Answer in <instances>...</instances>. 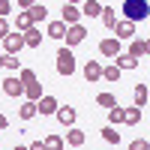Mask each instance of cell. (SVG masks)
Here are the masks:
<instances>
[{"mask_svg": "<svg viewBox=\"0 0 150 150\" xmlns=\"http://www.w3.org/2000/svg\"><path fill=\"white\" fill-rule=\"evenodd\" d=\"M123 15H126L129 24L147 21V3H144V0H126V3H123Z\"/></svg>", "mask_w": 150, "mask_h": 150, "instance_id": "cell-1", "label": "cell"}, {"mask_svg": "<svg viewBox=\"0 0 150 150\" xmlns=\"http://www.w3.org/2000/svg\"><path fill=\"white\" fill-rule=\"evenodd\" d=\"M60 108V102H57V96H51V93H45L39 102H36V114H42V117H51L54 111Z\"/></svg>", "mask_w": 150, "mask_h": 150, "instance_id": "cell-4", "label": "cell"}, {"mask_svg": "<svg viewBox=\"0 0 150 150\" xmlns=\"http://www.w3.org/2000/svg\"><path fill=\"white\" fill-rule=\"evenodd\" d=\"M99 54H102V57H111V60H114V57L120 54V42L114 39V36H108V39H102V42H99Z\"/></svg>", "mask_w": 150, "mask_h": 150, "instance_id": "cell-11", "label": "cell"}, {"mask_svg": "<svg viewBox=\"0 0 150 150\" xmlns=\"http://www.w3.org/2000/svg\"><path fill=\"white\" fill-rule=\"evenodd\" d=\"M99 18H102V24H105L108 30L117 27V12H114V6H102V15H99Z\"/></svg>", "mask_w": 150, "mask_h": 150, "instance_id": "cell-19", "label": "cell"}, {"mask_svg": "<svg viewBox=\"0 0 150 150\" xmlns=\"http://www.w3.org/2000/svg\"><path fill=\"white\" fill-rule=\"evenodd\" d=\"M84 78L90 84L102 81V63H99V60H87V63H84Z\"/></svg>", "mask_w": 150, "mask_h": 150, "instance_id": "cell-10", "label": "cell"}, {"mask_svg": "<svg viewBox=\"0 0 150 150\" xmlns=\"http://www.w3.org/2000/svg\"><path fill=\"white\" fill-rule=\"evenodd\" d=\"M66 48H72V45H81L84 39H87V27L84 24H75V27H66Z\"/></svg>", "mask_w": 150, "mask_h": 150, "instance_id": "cell-5", "label": "cell"}, {"mask_svg": "<svg viewBox=\"0 0 150 150\" xmlns=\"http://www.w3.org/2000/svg\"><path fill=\"white\" fill-rule=\"evenodd\" d=\"M96 102L102 105V108H108V111H111V108L117 105V99H114V93H99V96H96Z\"/></svg>", "mask_w": 150, "mask_h": 150, "instance_id": "cell-27", "label": "cell"}, {"mask_svg": "<svg viewBox=\"0 0 150 150\" xmlns=\"http://www.w3.org/2000/svg\"><path fill=\"white\" fill-rule=\"evenodd\" d=\"M123 123H126V126H138L141 123V108H123Z\"/></svg>", "mask_w": 150, "mask_h": 150, "instance_id": "cell-18", "label": "cell"}, {"mask_svg": "<svg viewBox=\"0 0 150 150\" xmlns=\"http://www.w3.org/2000/svg\"><path fill=\"white\" fill-rule=\"evenodd\" d=\"M147 84H138V87H135V93H132V99H135V108H144L147 105Z\"/></svg>", "mask_w": 150, "mask_h": 150, "instance_id": "cell-22", "label": "cell"}, {"mask_svg": "<svg viewBox=\"0 0 150 150\" xmlns=\"http://www.w3.org/2000/svg\"><path fill=\"white\" fill-rule=\"evenodd\" d=\"M81 9V15H87V18H99L102 15V3H99V0H87L84 6H78Z\"/></svg>", "mask_w": 150, "mask_h": 150, "instance_id": "cell-16", "label": "cell"}, {"mask_svg": "<svg viewBox=\"0 0 150 150\" xmlns=\"http://www.w3.org/2000/svg\"><path fill=\"white\" fill-rule=\"evenodd\" d=\"M18 117H21V120H33V117H36V102H21Z\"/></svg>", "mask_w": 150, "mask_h": 150, "instance_id": "cell-26", "label": "cell"}, {"mask_svg": "<svg viewBox=\"0 0 150 150\" xmlns=\"http://www.w3.org/2000/svg\"><path fill=\"white\" fill-rule=\"evenodd\" d=\"M108 123H111V126H117V123H123V108H120V105H114V108L108 111Z\"/></svg>", "mask_w": 150, "mask_h": 150, "instance_id": "cell-30", "label": "cell"}, {"mask_svg": "<svg viewBox=\"0 0 150 150\" xmlns=\"http://www.w3.org/2000/svg\"><path fill=\"white\" fill-rule=\"evenodd\" d=\"M30 27H33V24L27 18V12H18V15H15V33H27Z\"/></svg>", "mask_w": 150, "mask_h": 150, "instance_id": "cell-24", "label": "cell"}, {"mask_svg": "<svg viewBox=\"0 0 150 150\" xmlns=\"http://www.w3.org/2000/svg\"><path fill=\"white\" fill-rule=\"evenodd\" d=\"M114 39H135V24L129 21H117V27H114Z\"/></svg>", "mask_w": 150, "mask_h": 150, "instance_id": "cell-13", "label": "cell"}, {"mask_svg": "<svg viewBox=\"0 0 150 150\" xmlns=\"http://www.w3.org/2000/svg\"><path fill=\"white\" fill-rule=\"evenodd\" d=\"M3 69H9V72H21V60H18V57H6V54H3Z\"/></svg>", "mask_w": 150, "mask_h": 150, "instance_id": "cell-31", "label": "cell"}, {"mask_svg": "<svg viewBox=\"0 0 150 150\" xmlns=\"http://www.w3.org/2000/svg\"><path fill=\"white\" fill-rule=\"evenodd\" d=\"M21 48H24V36L15 33V30H9V36L3 39V54H6V57H18Z\"/></svg>", "mask_w": 150, "mask_h": 150, "instance_id": "cell-3", "label": "cell"}, {"mask_svg": "<svg viewBox=\"0 0 150 150\" xmlns=\"http://www.w3.org/2000/svg\"><path fill=\"white\" fill-rule=\"evenodd\" d=\"M84 141H87V135H84L78 126H72V129L66 132V144H69V147H81Z\"/></svg>", "mask_w": 150, "mask_h": 150, "instance_id": "cell-17", "label": "cell"}, {"mask_svg": "<svg viewBox=\"0 0 150 150\" xmlns=\"http://www.w3.org/2000/svg\"><path fill=\"white\" fill-rule=\"evenodd\" d=\"M42 147L45 150H63V138H60V135H45V138H42Z\"/></svg>", "mask_w": 150, "mask_h": 150, "instance_id": "cell-23", "label": "cell"}, {"mask_svg": "<svg viewBox=\"0 0 150 150\" xmlns=\"http://www.w3.org/2000/svg\"><path fill=\"white\" fill-rule=\"evenodd\" d=\"M0 69H3V51H0Z\"/></svg>", "mask_w": 150, "mask_h": 150, "instance_id": "cell-37", "label": "cell"}, {"mask_svg": "<svg viewBox=\"0 0 150 150\" xmlns=\"http://www.w3.org/2000/svg\"><path fill=\"white\" fill-rule=\"evenodd\" d=\"M12 150H27V147H21V144H15V147H12Z\"/></svg>", "mask_w": 150, "mask_h": 150, "instance_id": "cell-36", "label": "cell"}, {"mask_svg": "<svg viewBox=\"0 0 150 150\" xmlns=\"http://www.w3.org/2000/svg\"><path fill=\"white\" fill-rule=\"evenodd\" d=\"M6 126H9V117H6V114H0V129H6Z\"/></svg>", "mask_w": 150, "mask_h": 150, "instance_id": "cell-34", "label": "cell"}, {"mask_svg": "<svg viewBox=\"0 0 150 150\" xmlns=\"http://www.w3.org/2000/svg\"><path fill=\"white\" fill-rule=\"evenodd\" d=\"M18 81H21L24 87H27V84H33V81H36V72H33V69H27V66H21V72H18Z\"/></svg>", "mask_w": 150, "mask_h": 150, "instance_id": "cell-28", "label": "cell"}, {"mask_svg": "<svg viewBox=\"0 0 150 150\" xmlns=\"http://www.w3.org/2000/svg\"><path fill=\"white\" fill-rule=\"evenodd\" d=\"M54 117H57V123H63V126H75V108L72 105H60L57 111H54Z\"/></svg>", "mask_w": 150, "mask_h": 150, "instance_id": "cell-12", "label": "cell"}, {"mask_svg": "<svg viewBox=\"0 0 150 150\" xmlns=\"http://www.w3.org/2000/svg\"><path fill=\"white\" fill-rule=\"evenodd\" d=\"M147 48H150V45H147L144 36H135V39L129 42V51H126V54H129L132 60H141V57H147Z\"/></svg>", "mask_w": 150, "mask_h": 150, "instance_id": "cell-7", "label": "cell"}, {"mask_svg": "<svg viewBox=\"0 0 150 150\" xmlns=\"http://www.w3.org/2000/svg\"><path fill=\"white\" fill-rule=\"evenodd\" d=\"M45 33L51 36V39H63V36H66V24L63 21H48V30Z\"/></svg>", "mask_w": 150, "mask_h": 150, "instance_id": "cell-20", "label": "cell"}, {"mask_svg": "<svg viewBox=\"0 0 150 150\" xmlns=\"http://www.w3.org/2000/svg\"><path fill=\"white\" fill-rule=\"evenodd\" d=\"M27 18H30L33 27H39V24L48 18V6H45V3H33V6L27 9Z\"/></svg>", "mask_w": 150, "mask_h": 150, "instance_id": "cell-9", "label": "cell"}, {"mask_svg": "<svg viewBox=\"0 0 150 150\" xmlns=\"http://www.w3.org/2000/svg\"><path fill=\"white\" fill-rule=\"evenodd\" d=\"M3 93L12 96V99H21L24 96V84L18 81V75H9V78L3 81Z\"/></svg>", "mask_w": 150, "mask_h": 150, "instance_id": "cell-6", "label": "cell"}, {"mask_svg": "<svg viewBox=\"0 0 150 150\" xmlns=\"http://www.w3.org/2000/svg\"><path fill=\"white\" fill-rule=\"evenodd\" d=\"M27 150H45V147H42V141H33V144H30Z\"/></svg>", "mask_w": 150, "mask_h": 150, "instance_id": "cell-35", "label": "cell"}, {"mask_svg": "<svg viewBox=\"0 0 150 150\" xmlns=\"http://www.w3.org/2000/svg\"><path fill=\"white\" fill-rule=\"evenodd\" d=\"M6 36H9V21L0 18V39H6Z\"/></svg>", "mask_w": 150, "mask_h": 150, "instance_id": "cell-33", "label": "cell"}, {"mask_svg": "<svg viewBox=\"0 0 150 150\" xmlns=\"http://www.w3.org/2000/svg\"><path fill=\"white\" fill-rule=\"evenodd\" d=\"M24 36V48H39L42 45V30L39 27H30L27 33H21Z\"/></svg>", "mask_w": 150, "mask_h": 150, "instance_id": "cell-14", "label": "cell"}, {"mask_svg": "<svg viewBox=\"0 0 150 150\" xmlns=\"http://www.w3.org/2000/svg\"><path fill=\"white\" fill-rule=\"evenodd\" d=\"M117 78H120V69L111 63V66H102V81H108V84H117Z\"/></svg>", "mask_w": 150, "mask_h": 150, "instance_id": "cell-25", "label": "cell"}, {"mask_svg": "<svg viewBox=\"0 0 150 150\" xmlns=\"http://www.w3.org/2000/svg\"><path fill=\"white\" fill-rule=\"evenodd\" d=\"M45 93H42V84L39 81H33V84H27L24 87V102H39Z\"/></svg>", "mask_w": 150, "mask_h": 150, "instance_id": "cell-15", "label": "cell"}, {"mask_svg": "<svg viewBox=\"0 0 150 150\" xmlns=\"http://www.w3.org/2000/svg\"><path fill=\"white\" fill-rule=\"evenodd\" d=\"M66 24V27H75V24H81V9L75 3H63V18H60Z\"/></svg>", "mask_w": 150, "mask_h": 150, "instance_id": "cell-8", "label": "cell"}, {"mask_svg": "<svg viewBox=\"0 0 150 150\" xmlns=\"http://www.w3.org/2000/svg\"><path fill=\"white\" fill-rule=\"evenodd\" d=\"M114 66H117L120 72H123V69H135V66H138V60H132L129 54H123V51H120V54L114 57Z\"/></svg>", "mask_w": 150, "mask_h": 150, "instance_id": "cell-21", "label": "cell"}, {"mask_svg": "<svg viewBox=\"0 0 150 150\" xmlns=\"http://www.w3.org/2000/svg\"><path fill=\"white\" fill-rule=\"evenodd\" d=\"M57 72L63 75V78L75 75V57H72L69 48H60V51H57Z\"/></svg>", "mask_w": 150, "mask_h": 150, "instance_id": "cell-2", "label": "cell"}, {"mask_svg": "<svg viewBox=\"0 0 150 150\" xmlns=\"http://www.w3.org/2000/svg\"><path fill=\"white\" fill-rule=\"evenodd\" d=\"M129 150H150V144H147L144 138H135V141L129 144Z\"/></svg>", "mask_w": 150, "mask_h": 150, "instance_id": "cell-32", "label": "cell"}, {"mask_svg": "<svg viewBox=\"0 0 150 150\" xmlns=\"http://www.w3.org/2000/svg\"><path fill=\"white\" fill-rule=\"evenodd\" d=\"M102 138H105L108 144H120V132H117L114 126H105V129H102Z\"/></svg>", "mask_w": 150, "mask_h": 150, "instance_id": "cell-29", "label": "cell"}]
</instances>
